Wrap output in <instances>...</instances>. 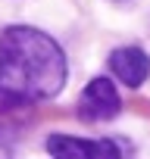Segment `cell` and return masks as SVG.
Wrapping results in <instances>:
<instances>
[{"instance_id": "1", "label": "cell", "mask_w": 150, "mask_h": 159, "mask_svg": "<svg viewBox=\"0 0 150 159\" xmlns=\"http://www.w3.org/2000/svg\"><path fill=\"white\" fill-rule=\"evenodd\" d=\"M66 84L63 47L41 28L10 25L0 34V88L31 103L50 100Z\"/></svg>"}, {"instance_id": "2", "label": "cell", "mask_w": 150, "mask_h": 159, "mask_svg": "<svg viewBox=\"0 0 150 159\" xmlns=\"http://www.w3.org/2000/svg\"><path fill=\"white\" fill-rule=\"evenodd\" d=\"M119 109H122V100H119V91H116V84L110 78H91L85 84V91H82V97H78V106H75L78 119L91 122V125L116 119Z\"/></svg>"}, {"instance_id": "3", "label": "cell", "mask_w": 150, "mask_h": 159, "mask_svg": "<svg viewBox=\"0 0 150 159\" xmlns=\"http://www.w3.org/2000/svg\"><path fill=\"white\" fill-rule=\"evenodd\" d=\"M47 153L78 156V159H100V156H119L122 147L116 140H85V137H72V134H53V137H47Z\"/></svg>"}, {"instance_id": "4", "label": "cell", "mask_w": 150, "mask_h": 159, "mask_svg": "<svg viewBox=\"0 0 150 159\" xmlns=\"http://www.w3.org/2000/svg\"><path fill=\"white\" fill-rule=\"evenodd\" d=\"M110 69L128 88H141L150 75V56L141 47H116L110 53Z\"/></svg>"}, {"instance_id": "5", "label": "cell", "mask_w": 150, "mask_h": 159, "mask_svg": "<svg viewBox=\"0 0 150 159\" xmlns=\"http://www.w3.org/2000/svg\"><path fill=\"white\" fill-rule=\"evenodd\" d=\"M31 125V100L0 88V143L16 140Z\"/></svg>"}]
</instances>
